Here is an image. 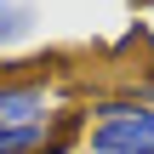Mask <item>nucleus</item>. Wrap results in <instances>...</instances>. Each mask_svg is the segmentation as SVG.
<instances>
[{
    "label": "nucleus",
    "instance_id": "nucleus-4",
    "mask_svg": "<svg viewBox=\"0 0 154 154\" xmlns=\"http://www.w3.org/2000/svg\"><path fill=\"white\" fill-rule=\"evenodd\" d=\"M131 97H137L143 109H154V74H149V80H137V91H131Z\"/></svg>",
    "mask_w": 154,
    "mask_h": 154
},
{
    "label": "nucleus",
    "instance_id": "nucleus-2",
    "mask_svg": "<svg viewBox=\"0 0 154 154\" xmlns=\"http://www.w3.org/2000/svg\"><path fill=\"white\" fill-rule=\"evenodd\" d=\"M46 80H0V126H29V120H46Z\"/></svg>",
    "mask_w": 154,
    "mask_h": 154
},
{
    "label": "nucleus",
    "instance_id": "nucleus-1",
    "mask_svg": "<svg viewBox=\"0 0 154 154\" xmlns=\"http://www.w3.org/2000/svg\"><path fill=\"white\" fill-rule=\"evenodd\" d=\"M86 114H97V126L86 131L91 154H154V109H143L137 97L91 103Z\"/></svg>",
    "mask_w": 154,
    "mask_h": 154
},
{
    "label": "nucleus",
    "instance_id": "nucleus-3",
    "mask_svg": "<svg viewBox=\"0 0 154 154\" xmlns=\"http://www.w3.org/2000/svg\"><path fill=\"white\" fill-rule=\"evenodd\" d=\"M29 29H34V11L23 0H0V51H11L17 40H29Z\"/></svg>",
    "mask_w": 154,
    "mask_h": 154
}]
</instances>
